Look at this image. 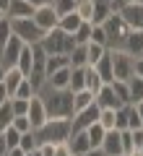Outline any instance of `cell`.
Here are the masks:
<instances>
[{
	"instance_id": "38",
	"label": "cell",
	"mask_w": 143,
	"mask_h": 156,
	"mask_svg": "<svg viewBox=\"0 0 143 156\" xmlns=\"http://www.w3.org/2000/svg\"><path fill=\"white\" fill-rule=\"evenodd\" d=\"M88 39H91V23L83 21L81 26H78V31L73 34V42H76V44H88Z\"/></svg>"
},
{
	"instance_id": "13",
	"label": "cell",
	"mask_w": 143,
	"mask_h": 156,
	"mask_svg": "<svg viewBox=\"0 0 143 156\" xmlns=\"http://www.w3.org/2000/svg\"><path fill=\"white\" fill-rule=\"evenodd\" d=\"M99 148L104 151V156H125V151H122L120 130H107V133H104V140H102Z\"/></svg>"
},
{
	"instance_id": "36",
	"label": "cell",
	"mask_w": 143,
	"mask_h": 156,
	"mask_svg": "<svg viewBox=\"0 0 143 156\" xmlns=\"http://www.w3.org/2000/svg\"><path fill=\"white\" fill-rule=\"evenodd\" d=\"M18 148H21L23 154H31V151L37 148V138H34V130H29V133H21V140H18Z\"/></svg>"
},
{
	"instance_id": "39",
	"label": "cell",
	"mask_w": 143,
	"mask_h": 156,
	"mask_svg": "<svg viewBox=\"0 0 143 156\" xmlns=\"http://www.w3.org/2000/svg\"><path fill=\"white\" fill-rule=\"evenodd\" d=\"M34 94H37V91H34V86L29 83V78H23L21 83H18V89H16V94H13V96H16V99H31ZM13 96H11V99H13Z\"/></svg>"
},
{
	"instance_id": "59",
	"label": "cell",
	"mask_w": 143,
	"mask_h": 156,
	"mask_svg": "<svg viewBox=\"0 0 143 156\" xmlns=\"http://www.w3.org/2000/svg\"><path fill=\"white\" fill-rule=\"evenodd\" d=\"M135 151H141V156H143V143H141V148H135Z\"/></svg>"
},
{
	"instance_id": "17",
	"label": "cell",
	"mask_w": 143,
	"mask_h": 156,
	"mask_svg": "<svg viewBox=\"0 0 143 156\" xmlns=\"http://www.w3.org/2000/svg\"><path fill=\"white\" fill-rule=\"evenodd\" d=\"M68 148H70L73 156L86 154V151L91 148V143H88V138H86V130H81V133H70V138H68Z\"/></svg>"
},
{
	"instance_id": "12",
	"label": "cell",
	"mask_w": 143,
	"mask_h": 156,
	"mask_svg": "<svg viewBox=\"0 0 143 156\" xmlns=\"http://www.w3.org/2000/svg\"><path fill=\"white\" fill-rule=\"evenodd\" d=\"M26 117H29V122H31V130H37V128H42L50 117H47V109H44V101L39 99L37 94L29 99V109H26Z\"/></svg>"
},
{
	"instance_id": "16",
	"label": "cell",
	"mask_w": 143,
	"mask_h": 156,
	"mask_svg": "<svg viewBox=\"0 0 143 156\" xmlns=\"http://www.w3.org/2000/svg\"><path fill=\"white\" fill-rule=\"evenodd\" d=\"M34 16V5L26 3V0H11L8 3V11H5V18H31Z\"/></svg>"
},
{
	"instance_id": "28",
	"label": "cell",
	"mask_w": 143,
	"mask_h": 156,
	"mask_svg": "<svg viewBox=\"0 0 143 156\" xmlns=\"http://www.w3.org/2000/svg\"><path fill=\"white\" fill-rule=\"evenodd\" d=\"M83 47H86V60H88V65H96V62L104 57V52H107V47L96 44V42H88V44H83Z\"/></svg>"
},
{
	"instance_id": "22",
	"label": "cell",
	"mask_w": 143,
	"mask_h": 156,
	"mask_svg": "<svg viewBox=\"0 0 143 156\" xmlns=\"http://www.w3.org/2000/svg\"><path fill=\"white\" fill-rule=\"evenodd\" d=\"M81 23H83V21H81V16L73 11V13H68V16H60V23H57V29H63L65 34H76Z\"/></svg>"
},
{
	"instance_id": "8",
	"label": "cell",
	"mask_w": 143,
	"mask_h": 156,
	"mask_svg": "<svg viewBox=\"0 0 143 156\" xmlns=\"http://www.w3.org/2000/svg\"><path fill=\"white\" fill-rule=\"evenodd\" d=\"M31 21L37 23V26L42 29L44 34H47V31H52V29H57V23H60V16L55 13V8H52V5H42V8H34Z\"/></svg>"
},
{
	"instance_id": "53",
	"label": "cell",
	"mask_w": 143,
	"mask_h": 156,
	"mask_svg": "<svg viewBox=\"0 0 143 156\" xmlns=\"http://www.w3.org/2000/svg\"><path fill=\"white\" fill-rule=\"evenodd\" d=\"M8 156H26V154H23L21 148H11V151H8Z\"/></svg>"
},
{
	"instance_id": "35",
	"label": "cell",
	"mask_w": 143,
	"mask_h": 156,
	"mask_svg": "<svg viewBox=\"0 0 143 156\" xmlns=\"http://www.w3.org/2000/svg\"><path fill=\"white\" fill-rule=\"evenodd\" d=\"M3 143H5V148L11 151V148H18V140H21V133L18 130H13V128H8V130H3Z\"/></svg>"
},
{
	"instance_id": "30",
	"label": "cell",
	"mask_w": 143,
	"mask_h": 156,
	"mask_svg": "<svg viewBox=\"0 0 143 156\" xmlns=\"http://www.w3.org/2000/svg\"><path fill=\"white\" fill-rule=\"evenodd\" d=\"M127 89H130V104L141 101V99H143V78L133 76L130 81H127Z\"/></svg>"
},
{
	"instance_id": "42",
	"label": "cell",
	"mask_w": 143,
	"mask_h": 156,
	"mask_svg": "<svg viewBox=\"0 0 143 156\" xmlns=\"http://www.w3.org/2000/svg\"><path fill=\"white\" fill-rule=\"evenodd\" d=\"M11 37H13V31H11V18H0V50H3V44H5Z\"/></svg>"
},
{
	"instance_id": "1",
	"label": "cell",
	"mask_w": 143,
	"mask_h": 156,
	"mask_svg": "<svg viewBox=\"0 0 143 156\" xmlns=\"http://www.w3.org/2000/svg\"><path fill=\"white\" fill-rule=\"evenodd\" d=\"M37 96L44 101L47 117H52V120H70L73 117V91H68V89L57 91V89H50L44 83L37 91Z\"/></svg>"
},
{
	"instance_id": "2",
	"label": "cell",
	"mask_w": 143,
	"mask_h": 156,
	"mask_svg": "<svg viewBox=\"0 0 143 156\" xmlns=\"http://www.w3.org/2000/svg\"><path fill=\"white\" fill-rule=\"evenodd\" d=\"M34 138H37V146L42 143H68V138H70V120H47V122L42 125V128L34 130Z\"/></svg>"
},
{
	"instance_id": "14",
	"label": "cell",
	"mask_w": 143,
	"mask_h": 156,
	"mask_svg": "<svg viewBox=\"0 0 143 156\" xmlns=\"http://www.w3.org/2000/svg\"><path fill=\"white\" fill-rule=\"evenodd\" d=\"M94 101H96V107H99V109H120V107H122V101L115 96V91H112L109 83H104L99 91H96Z\"/></svg>"
},
{
	"instance_id": "49",
	"label": "cell",
	"mask_w": 143,
	"mask_h": 156,
	"mask_svg": "<svg viewBox=\"0 0 143 156\" xmlns=\"http://www.w3.org/2000/svg\"><path fill=\"white\" fill-rule=\"evenodd\" d=\"M26 3H31L34 8H42V5H52V0H26Z\"/></svg>"
},
{
	"instance_id": "37",
	"label": "cell",
	"mask_w": 143,
	"mask_h": 156,
	"mask_svg": "<svg viewBox=\"0 0 143 156\" xmlns=\"http://www.w3.org/2000/svg\"><path fill=\"white\" fill-rule=\"evenodd\" d=\"M52 8H55L57 16H68V13L76 11V0H52Z\"/></svg>"
},
{
	"instance_id": "45",
	"label": "cell",
	"mask_w": 143,
	"mask_h": 156,
	"mask_svg": "<svg viewBox=\"0 0 143 156\" xmlns=\"http://www.w3.org/2000/svg\"><path fill=\"white\" fill-rule=\"evenodd\" d=\"M120 138H122V151H125V154L135 151V148H133V135H130V130H120Z\"/></svg>"
},
{
	"instance_id": "33",
	"label": "cell",
	"mask_w": 143,
	"mask_h": 156,
	"mask_svg": "<svg viewBox=\"0 0 143 156\" xmlns=\"http://www.w3.org/2000/svg\"><path fill=\"white\" fill-rule=\"evenodd\" d=\"M112 91H115V96L122 101V104H130V89H127V81H112Z\"/></svg>"
},
{
	"instance_id": "4",
	"label": "cell",
	"mask_w": 143,
	"mask_h": 156,
	"mask_svg": "<svg viewBox=\"0 0 143 156\" xmlns=\"http://www.w3.org/2000/svg\"><path fill=\"white\" fill-rule=\"evenodd\" d=\"M102 26H104V34H107V50H122L127 34H130V26L122 21V16L120 13H112Z\"/></svg>"
},
{
	"instance_id": "56",
	"label": "cell",
	"mask_w": 143,
	"mask_h": 156,
	"mask_svg": "<svg viewBox=\"0 0 143 156\" xmlns=\"http://www.w3.org/2000/svg\"><path fill=\"white\" fill-rule=\"evenodd\" d=\"M29 156H42V151H39V148H34V151H31Z\"/></svg>"
},
{
	"instance_id": "21",
	"label": "cell",
	"mask_w": 143,
	"mask_h": 156,
	"mask_svg": "<svg viewBox=\"0 0 143 156\" xmlns=\"http://www.w3.org/2000/svg\"><path fill=\"white\" fill-rule=\"evenodd\" d=\"M83 86H86V91H91L94 96H96V91L104 86V81L99 78V73L94 70L91 65H86V70H83Z\"/></svg>"
},
{
	"instance_id": "54",
	"label": "cell",
	"mask_w": 143,
	"mask_h": 156,
	"mask_svg": "<svg viewBox=\"0 0 143 156\" xmlns=\"http://www.w3.org/2000/svg\"><path fill=\"white\" fill-rule=\"evenodd\" d=\"M8 3H11V0H0V13H5V11H8Z\"/></svg>"
},
{
	"instance_id": "58",
	"label": "cell",
	"mask_w": 143,
	"mask_h": 156,
	"mask_svg": "<svg viewBox=\"0 0 143 156\" xmlns=\"http://www.w3.org/2000/svg\"><path fill=\"white\" fill-rule=\"evenodd\" d=\"M125 156H141V151H130V154H125Z\"/></svg>"
},
{
	"instance_id": "50",
	"label": "cell",
	"mask_w": 143,
	"mask_h": 156,
	"mask_svg": "<svg viewBox=\"0 0 143 156\" xmlns=\"http://www.w3.org/2000/svg\"><path fill=\"white\" fill-rule=\"evenodd\" d=\"M81 156H104V151L102 148H88L86 154H81Z\"/></svg>"
},
{
	"instance_id": "57",
	"label": "cell",
	"mask_w": 143,
	"mask_h": 156,
	"mask_svg": "<svg viewBox=\"0 0 143 156\" xmlns=\"http://www.w3.org/2000/svg\"><path fill=\"white\" fill-rule=\"evenodd\" d=\"M122 3H143V0H120V5Z\"/></svg>"
},
{
	"instance_id": "6",
	"label": "cell",
	"mask_w": 143,
	"mask_h": 156,
	"mask_svg": "<svg viewBox=\"0 0 143 156\" xmlns=\"http://www.w3.org/2000/svg\"><path fill=\"white\" fill-rule=\"evenodd\" d=\"M112 57V73H115V81H130L133 78V60L125 50H109Z\"/></svg>"
},
{
	"instance_id": "34",
	"label": "cell",
	"mask_w": 143,
	"mask_h": 156,
	"mask_svg": "<svg viewBox=\"0 0 143 156\" xmlns=\"http://www.w3.org/2000/svg\"><path fill=\"white\" fill-rule=\"evenodd\" d=\"M13 117H16V115H13V109H11V101H5V104H0V133L11 128Z\"/></svg>"
},
{
	"instance_id": "27",
	"label": "cell",
	"mask_w": 143,
	"mask_h": 156,
	"mask_svg": "<svg viewBox=\"0 0 143 156\" xmlns=\"http://www.w3.org/2000/svg\"><path fill=\"white\" fill-rule=\"evenodd\" d=\"M104 133H107V130L102 128L99 122H94L91 128H86V138H88V143H91V148H99V146H102V140H104Z\"/></svg>"
},
{
	"instance_id": "23",
	"label": "cell",
	"mask_w": 143,
	"mask_h": 156,
	"mask_svg": "<svg viewBox=\"0 0 143 156\" xmlns=\"http://www.w3.org/2000/svg\"><path fill=\"white\" fill-rule=\"evenodd\" d=\"M70 62H68V55H50L47 57V62H44V76L50 78L55 70H60V68H68Z\"/></svg>"
},
{
	"instance_id": "7",
	"label": "cell",
	"mask_w": 143,
	"mask_h": 156,
	"mask_svg": "<svg viewBox=\"0 0 143 156\" xmlns=\"http://www.w3.org/2000/svg\"><path fill=\"white\" fill-rule=\"evenodd\" d=\"M96 120H99V107H96V101H94L91 107H86V109L76 112V115L70 117V133H81V130L91 128Z\"/></svg>"
},
{
	"instance_id": "60",
	"label": "cell",
	"mask_w": 143,
	"mask_h": 156,
	"mask_svg": "<svg viewBox=\"0 0 143 156\" xmlns=\"http://www.w3.org/2000/svg\"><path fill=\"white\" fill-rule=\"evenodd\" d=\"M0 18H5V13H0Z\"/></svg>"
},
{
	"instance_id": "52",
	"label": "cell",
	"mask_w": 143,
	"mask_h": 156,
	"mask_svg": "<svg viewBox=\"0 0 143 156\" xmlns=\"http://www.w3.org/2000/svg\"><path fill=\"white\" fill-rule=\"evenodd\" d=\"M133 107H135L138 117H141V120H143V99H141V101H135V104H133Z\"/></svg>"
},
{
	"instance_id": "44",
	"label": "cell",
	"mask_w": 143,
	"mask_h": 156,
	"mask_svg": "<svg viewBox=\"0 0 143 156\" xmlns=\"http://www.w3.org/2000/svg\"><path fill=\"white\" fill-rule=\"evenodd\" d=\"M88 42H96V44L107 47V34H104V26H91V39Z\"/></svg>"
},
{
	"instance_id": "24",
	"label": "cell",
	"mask_w": 143,
	"mask_h": 156,
	"mask_svg": "<svg viewBox=\"0 0 143 156\" xmlns=\"http://www.w3.org/2000/svg\"><path fill=\"white\" fill-rule=\"evenodd\" d=\"M91 104H94V94H91V91L81 89V91L73 94V115L81 112V109H86V107H91Z\"/></svg>"
},
{
	"instance_id": "43",
	"label": "cell",
	"mask_w": 143,
	"mask_h": 156,
	"mask_svg": "<svg viewBox=\"0 0 143 156\" xmlns=\"http://www.w3.org/2000/svg\"><path fill=\"white\" fill-rule=\"evenodd\" d=\"M11 101V109H13V115H26V109H29V99H16V96H13V99H8Z\"/></svg>"
},
{
	"instance_id": "41",
	"label": "cell",
	"mask_w": 143,
	"mask_h": 156,
	"mask_svg": "<svg viewBox=\"0 0 143 156\" xmlns=\"http://www.w3.org/2000/svg\"><path fill=\"white\" fill-rule=\"evenodd\" d=\"M11 128L18 130V133H29V130H31V122H29V117H26V115H18V117H13Z\"/></svg>"
},
{
	"instance_id": "31",
	"label": "cell",
	"mask_w": 143,
	"mask_h": 156,
	"mask_svg": "<svg viewBox=\"0 0 143 156\" xmlns=\"http://www.w3.org/2000/svg\"><path fill=\"white\" fill-rule=\"evenodd\" d=\"M115 120H117V109H99V120H96V122H99L104 130H117Z\"/></svg>"
},
{
	"instance_id": "5",
	"label": "cell",
	"mask_w": 143,
	"mask_h": 156,
	"mask_svg": "<svg viewBox=\"0 0 143 156\" xmlns=\"http://www.w3.org/2000/svg\"><path fill=\"white\" fill-rule=\"evenodd\" d=\"M11 31H13V37H18L23 44H29V47L39 44L42 37H44V31L31 21V18H13L11 21Z\"/></svg>"
},
{
	"instance_id": "3",
	"label": "cell",
	"mask_w": 143,
	"mask_h": 156,
	"mask_svg": "<svg viewBox=\"0 0 143 156\" xmlns=\"http://www.w3.org/2000/svg\"><path fill=\"white\" fill-rule=\"evenodd\" d=\"M39 47L44 50V55H70L73 47H76V42H73V34H65L63 29H52V31H47L42 37V42H39Z\"/></svg>"
},
{
	"instance_id": "32",
	"label": "cell",
	"mask_w": 143,
	"mask_h": 156,
	"mask_svg": "<svg viewBox=\"0 0 143 156\" xmlns=\"http://www.w3.org/2000/svg\"><path fill=\"white\" fill-rule=\"evenodd\" d=\"M83 70L86 68H70V83H68V91H81V89H86L83 86Z\"/></svg>"
},
{
	"instance_id": "61",
	"label": "cell",
	"mask_w": 143,
	"mask_h": 156,
	"mask_svg": "<svg viewBox=\"0 0 143 156\" xmlns=\"http://www.w3.org/2000/svg\"><path fill=\"white\" fill-rule=\"evenodd\" d=\"M26 156H29V154H26Z\"/></svg>"
},
{
	"instance_id": "15",
	"label": "cell",
	"mask_w": 143,
	"mask_h": 156,
	"mask_svg": "<svg viewBox=\"0 0 143 156\" xmlns=\"http://www.w3.org/2000/svg\"><path fill=\"white\" fill-rule=\"evenodd\" d=\"M122 50H125L130 57H143V29H130Z\"/></svg>"
},
{
	"instance_id": "55",
	"label": "cell",
	"mask_w": 143,
	"mask_h": 156,
	"mask_svg": "<svg viewBox=\"0 0 143 156\" xmlns=\"http://www.w3.org/2000/svg\"><path fill=\"white\" fill-rule=\"evenodd\" d=\"M3 78H5V68L0 65V83H3Z\"/></svg>"
},
{
	"instance_id": "25",
	"label": "cell",
	"mask_w": 143,
	"mask_h": 156,
	"mask_svg": "<svg viewBox=\"0 0 143 156\" xmlns=\"http://www.w3.org/2000/svg\"><path fill=\"white\" fill-rule=\"evenodd\" d=\"M31 65H34V55H31V47L29 44H23V50H21V55H18V62H16V68L23 73V76H29L31 73Z\"/></svg>"
},
{
	"instance_id": "11",
	"label": "cell",
	"mask_w": 143,
	"mask_h": 156,
	"mask_svg": "<svg viewBox=\"0 0 143 156\" xmlns=\"http://www.w3.org/2000/svg\"><path fill=\"white\" fill-rule=\"evenodd\" d=\"M21 50H23V42L18 37H11L5 44H3V50H0V65H3V68H13L18 62Z\"/></svg>"
},
{
	"instance_id": "26",
	"label": "cell",
	"mask_w": 143,
	"mask_h": 156,
	"mask_svg": "<svg viewBox=\"0 0 143 156\" xmlns=\"http://www.w3.org/2000/svg\"><path fill=\"white\" fill-rule=\"evenodd\" d=\"M68 62H70V68H86L88 60H86V47L83 44H76L73 47V52L68 55Z\"/></svg>"
},
{
	"instance_id": "18",
	"label": "cell",
	"mask_w": 143,
	"mask_h": 156,
	"mask_svg": "<svg viewBox=\"0 0 143 156\" xmlns=\"http://www.w3.org/2000/svg\"><path fill=\"white\" fill-rule=\"evenodd\" d=\"M23 78H26V76H23V73L18 70L16 65H13V68H5V78H3V86H5V91H8V99H11V96L16 94L18 83H21Z\"/></svg>"
},
{
	"instance_id": "20",
	"label": "cell",
	"mask_w": 143,
	"mask_h": 156,
	"mask_svg": "<svg viewBox=\"0 0 143 156\" xmlns=\"http://www.w3.org/2000/svg\"><path fill=\"white\" fill-rule=\"evenodd\" d=\"M94 70L99 73V78L102 81H104V83H112V81H115V73H112V57H109V50L104 52V57H102L99 62H96V65H91Z\"/></svg>"
},
{
	"instance_id": "48",
	"label": "cell",
	"mask_w": 143,
	"mask_h": 156,
	"mask_svg": "<svg viewBox=\"0 0 143 156\" xmlns=\"http://www.w3.org/2000/svg\"><path fill=\"white\" fill-rule=\"evenodd\" d=\"M52 156H73V154H70V148H68V143H57Z\"/></svg>"
},
{
	"instance_id": "29",
	"label": "cell",
	"mask_w": 143,
	"mask_h": 156,
	"mask_svg": "<svg viewBox=\"0 0 143 156\" xmlns=\"http://www.w3.org/2000/svg\"><path fill=\"white\" fill-rule=\"evenodd\" d=\"M76 13L81 16V21L91 23V16H94V0H76Z\"/></svg>"
},
{
	"instance_id": "51",
	"label": "cell",
	"mask_w": 143,
	"mask_h": 156,
	"mask_svg": "<svg viewBox=\"0 0 143 156\" xmlns=\"http://www.w3.org/2000/svg\"><path fill=\"white\" fill-rule=\"evenodd\" d=\"M8 101V91H5V86L0 83V104H5Z\"/></svg>"
},
{
	"instance_id": "47",
	"label": "cell",
	"mask_w": 143,
	"mask_h": 156,
	"mask_svg": "<svg viewBox=\"0 0 143 156\" xmlns=\"http://www.w3.org/2000/svg\"><path fill=\"white\" fill-rule=\"evenodd\" d=\"M133 76L143 78V57H135V60H133Z\"/></svg>"
},
{
	"instance_id": "19",
	"label": "cell",
	"mask_w": 143,
	"mask_h": 156,
	"mask_svg": "<svg viewBox=\"0 0 143 156\" xmlns=\"http://www.w3.org/2000/svg\"><path fill=\"white\" fill-rule=\"evenodd\" d=\"M68 83H70V65L55 70L50 78H47V86H50V89H57V91H65Z\"/></svg>"
},
{
	"instance_id": "9",
	"label": "cell",
	"mask_w": 143,
	"mask_h": 156,
	"mask_svg": "<svg viewBox=\"0 0 143 156\" xmlns=\"http://www.w3.org/2000/svg\"><path fill=\"white\" fill-rule=\"evenodd\" d=\"M120 11V0H94V16H91V26H102L112 13Z\"/></svg>"
},
{
	"instance_id": "46",
	"label": "cell",
	"mask_w": 143,
	"mask_h": 156,
	"mask_svg": "<svg viewBox=\"0 0 143 156\" xmlns=\"http://www.w3.org/2000/svg\"><path fill=\"white\" fill-rule=\"evenodd\" d=\"M130 135H133V148H141V143H143V128L141 130H130Z\"/></svg>"
},
{
	"instance_id": "40",
	"label": "cell",
	"mask_w": 143,
	"mask_h": 156,
	"mask_svg": "<svg viewBox=\"0 0 143 156\" xmlns=\"http://www.w3.org/2000/svg\"><path fill=\"white\" fill-rule=\"evenodd\" d=\"M143 128V120L138 117V112H135V107H127V130H141Z\"/></svg>"
},
{
	"instance_id": "10",
	"label": "cell",
	"mask_w": 143,
	"mask_h": 156,
	"mask_svg": "<svg viewBox=\"0 0 143 156\" xmlns=\"http://www.w3.org/2000/svg\"><path fill=\"white\" fill-rule=\"evenodd\" d=\"M117 13L130 29H143V3H122Z\"/></svg>"
}]
</instances>
